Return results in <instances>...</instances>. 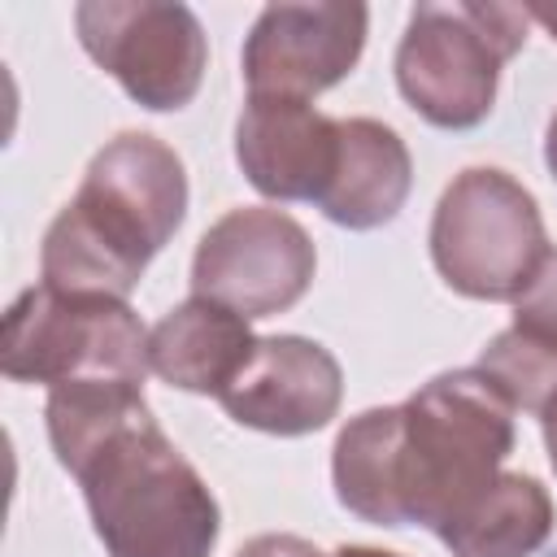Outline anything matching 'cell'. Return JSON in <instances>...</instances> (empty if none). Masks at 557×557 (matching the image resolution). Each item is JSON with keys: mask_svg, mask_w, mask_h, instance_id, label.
Wrapping results in <instances>:
<instances>
[{"mask_svg": "<svg viewBox=\"0 0 557 557\" xmlns=\"http://www.w3.org/2000/svg\"><path fill=\"white\" fill-rule=\"evenodd\" d=\"M431 261L440 278L466 300H518L540 261L548 231L535 196L496 165L453 174L431 213Z\"/></svg>", "mask_w": 557, "mask_h": 557, "instance_id": "5", "label": "cell"}, {"mask_svg": "<svg viewBox=\"0 0 557 557\" xmlns=\"http://www.w3.org/2000/svg\"><path fill=\"white\" fill-rule=\"evenodd\" d=\"M344 400V370L335 352L305 335H261L248 366L218 396L231 422L265 435H313Z\"/></svg>", "mask_w": 557, "mask_h": 557, "instance_id": "10", "label": "cell"}, {"mask_svg": "<svg viewBox=\"0 0 557 557\" xmlns=\"http://www.w3.org/2000/svg\"><path fill=\"white\" fill-rule=\"evenodd\" d=\"M522 9H527L531 22H540V26L557 39V0H531V4H522Z\"/></svg>", "mask_w": 557, "mask_h": 557, "instance_id": "19", "label": "cell"}, {"mask_svg": "<svg viewBox=\"0 0 557 557\" xmlns=\"http://www.w3.org/2000/svg\"><path fill=\"white\" fill-rule=\"evenodd\" d=\"M527 9L496 0L413 4L396 44L405 104L440 131H474L500 87V70L527 44Z\"/></svg>", "mask_w": 557, "mask_h": 557, "instance_id": "4", "label": "cell"}, {"mask_svg": "<svg viewBox=\"0 0 557 557\" xmlns=\"http://www.w3.org/2000/svg\"><path fill=\"white\" fill-rule=\"evenodd\" d=\"M48 444L83 487L109 557H213L222 509L135 383H65L44 405Z\"/></svg>", "mask_w": 557, "mask_h": 557, "instance_id": "2", "label": "cell"}, {"mask_svg": "<svg viewBox=\"0 0 557 557\" xmlns=\"http://www.w3.org/2000/svg\"><path fill=\"white\" fill-rule=\"evenodd\" d=\"M252 348H257V335H252L248 318H239L205 296H187L148 331L152 374L178 392H196V396H213V400L248 366Z\"/></svg>", "mask_w": 557, "mask_h": 557, "instance_id": "13", "label": "cell"}, {"mask_svg": "<svg viewBox=\"0 0 557 557\" xmlns=\"http://www.w3.org/2000/svg\"><path fill=\"white\" fill-rule=\"evenodd\" d=\"M544 165H548V174L557 178V113L548 117V131H544Z\"/></svg>", "mask_w": 557, "mask_h": 557, "instance_id": "20", "label": "cell"}, {"mask_svg": "<svg viewBox=\"0 0 557 557\" xmlns=\"http://www.w3.org/2000/svg\"><path fill=\"white\" fill-rule=\"evenodd\" d=\"M331 557H400V553H387V548H370V544H339Z\"/></svg>", "mask_w": 557, "mask_h": 557, "instance_id": "21", "label": "cell"}, {"mask_svg": "<svg viewBox=\"0 0 557 557\" xmlns=\"http://www.w3.org/2000/svg\"><path fill=\"white\" fill-rule=\"evenodd\" d=\"M74 30L83 52L148 113L187 109L209 70L205 26L174 0H83Z\"/></svg>", "mask_w": 557, "mask_h": 557, "instance_id": "7", "label": "cell"}, {"mask_svg": "<svg viewBox=\"0 0 557 557\" xmlns=\"http://www.w3.org/2000/svg\"><path fill=\"white\" fill-rule=\"evenodd\" d=\"M540 418V431H544V453H548V466L557 474V392L544 400V409L535 413Z\"/></svg>", "mask_w": 557, "mask_h": 557, "instance_id": "18", "label": "cell"}, {"mask_svg": "<svg viewBox=\"0 0 557 557\" xmlns=\"http://www.w3.org/2000/svg\"><path fill=\"white\" fill-rule=\"evenodd\" d=\"M235 557H326L318 553L309 540L300 535H283V531H270V535H252Z\"/></svg>", "mask_w": 557, "mask_h": 557, "instance_id": "17", "label": "cell"}, {"mask_svg": "<svg viewBox=\"0 0 557 557\" xmlns=\"http://www.w3.org/2000/svg\"><path fill=\"white\" fill-rule=\"evenodd\" d=\"M339 152V117L318 113L309 100L248 96L235 122V161L244 178L278 205H318Z\"/></svg>", "mask_w": 557, "mask_h": 557, "instance_id": "11", "label": "cell"}, {"mask_svg": "<svg viewBox=\"0 0 557 557\" xmlns=\"http://www.w3.org/2000/svg\"><path fill=\"white\" fill-rule=\"evenodd\" d=\"M370 30L366 4L313 0V4H265L244 35L239 70L248 96L274 100H309L361 61Z\"/></svg>", "mask_w": 557, "mask_h": 557, "instance_id": "9", "label": "cell"}, {"mask_svg": "<svg viewBox=\"0 0 557 557\" xmlns=\"http://www.w3.org/2000/svg\"><path fill=\"white\" fill-rule=\"evenodd\" d=\"M474 370H483L500 387V396L513 409H527V413H540L544 400L557 392V352L527 339L513 326H505L500 335H492L483 344Z\"/></svg>", "mask_w": 557, "mask_h": 557, "instance_id": "15", "label": "cell"}, {"mask_svg": "<svg viewBox=\"0 0 557 557\" xmlns=\"http://www.w3.org/2000/svg\"><path fill=\"white\" fill-rule=\"evenodd\" d=\"M413 187V157L405 139L379 117H339L335 170L318 196L326 222L344 231L387 226Z\"/></svg>", "mask_w": 557, "mask_h": 557, "instance_id": "12", "label": "cell"}, {"mask_svg": "<svg viewBox=\"0 0 557 557\" xmlns=\"http://www.w3.org/2000/svg\"><path fill=\"white\" fill-rule=\"evenodd\" d=\"M183 218L187 170L178 152L148 131H122L87 161L74 200L48 222L39 283L65 296L126 300Z\"/></svg>", "mask_w": 557, "mask_h": 557, "instance_id": "3", "label": "cell"}, {"mask_svg": "<svg viewBox=\"0 0 557 557\" xmlns=\"http://www.w3.org/2000/svg\"><path fill=\"white\" fill-rule=\"evenodd\" d=\"M313 270L318 248L292 213L244 205L200 235L191 257V296L257 322L292 309L309 292Z\"/></svg>", "mask_w": 557, "mask_h": 557, "instance_id": "8", "label": "cell"}, {"mask_svg": "<svg viewBox=\"0 0 557 557\" xmlns=\"http://www.w3.org/2000/svg\"><path fill=\"white\" fill-rule=\"evenodd\" d=\"M0 370L13 383H135L144 387L148 331L126 300L26 287L4 313Z\"/></svg>", "mask_w": 557, "mask_h": 557, "instance_id": "6", "label": "cell"}, {"mask_svg": "<svg viewBox=\"0 0 557 557\" xmlns=\"http://www.w3.org/2000/svg\"><path fill=\"white\" fill-rule=\"evenodd\" d=\"M513 405L483 370H444L400 405L348 418L331 448L335 500L370 527L440 531L513 453Z\"/></svg>", "mask_w": 557, "mask_h": 557, "instance_id": "1", "label": "cell"}, {"mask_svg": "<svg viewBox=\"0 0 557 557\" xmlns=\"http://www.w3.org/2000/svg\"><path fill=\"white\" fill-rule=\"evenodd\" d=\"M553 496L535 474L500 470L435 535L453 557H535L553 535Z\"/></svg>", "mask_w": 557, "mask_h": 557, "instance_id": "14", "label": "cell"}, {"mask_svg": "<svg viewBox=\"0 0 557 557\" xmlns=\"http://www.w3.org/2000/svg\"><path fill=\"white\" fill-rule=\"evenodd\" d=\"M509 326L557 352V248H548V257L540 261V270L522 287V296L513 300Z\"/></svg>", "mask_w": 557, "mask_h": 557, "instance_id": "16", "label": "cell"}]
</instances>
